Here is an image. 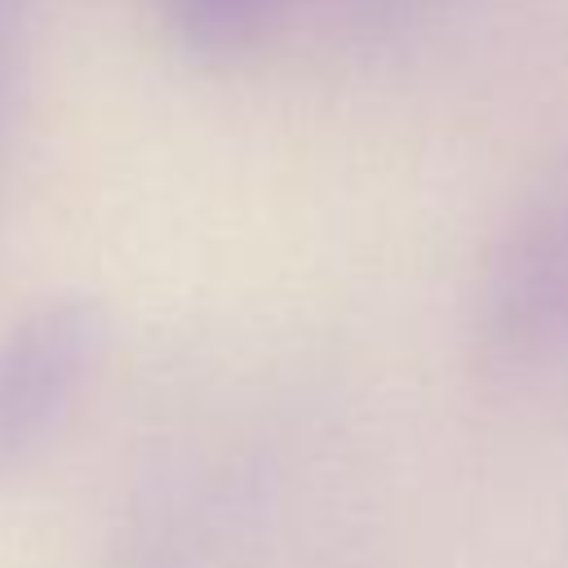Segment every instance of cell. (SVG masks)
<instances>
[{
  "label": "cell",
  "instance_id": "cell-1",
  "mask_svg": "<svg viewBox=\"0 0 568 568\" xmlns=\"http://www.w3.org/2000/svg\"><path fill=\"white\" fill-rule=\"evenodd\" d=\"M111 351V311L62 288L0 328V470L31 466L75 417Z\"/></svg>",
  "mask_w": 568,
  "mask_h": 568
},
{
  "label": "cell",
  "instance_id": "cell-2",
  "mask_svg": "<svg viewBox=\"0 0 568 568\" xmlns=\"http://www.w3.org/2000/svg\"><path fill=\"white\" fill-rule=\"evenodd\" d=\"M568 306V213L532 209L501 253L484 288V346L497 364L528 359Z\"/></svg>",
  "mask_w": 568,
  "mask_h": 568
},
{
  "label": "cell",
  "instance_id": "cell-3",
  "mask_svg": "<svg viewBox=\"0 0 568 568\" xmlns=\"http://www.w3.org/2000/svg\"><path fill=\"white\" fill-rule=\"evenodd\" d=\"M280 9L284 0H160L164 27L182 53L209 67H235L253 58L271 40Z\"/></svg>",
  "mask_w": 568,
  "mask_h": 568
},
{
  "label": "cell",
  "instance_id": "cell-4",
  "mask_svg": "<svg viewBox=\"0 0 568 568\" xmlns=\"http://www.w3.org/2000/svg\"><path fill=\"white\" fill-rule=\"evenodd\" d=\"M27 44H31L27 0H0V178L9 164V142L18 124V102H22Z\"/></svg>",
  "mask_w": 568,
  "mask_h": 568
},
{
  "label": "cell",
  "instance_id": "cell-5",
  "mask_svg": "<svg viewBox=\"0 0 568 568\" xmlns=\"http://www.w3.org/2000/svg\"><path fill=\"white\" fill-rule=\"evenodd\" d=\"M337 4L359 22H390L408 9V0H337Z\"/></svg>",
  "mask_w": 568,
  "mask_h": 568
}]
</instances>
